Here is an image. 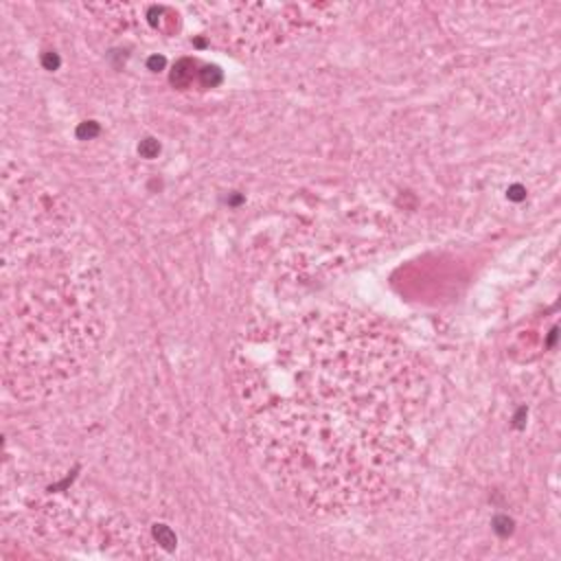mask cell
<instances>
[{"label": "cell", "mask_w": 561, "mask_h": 561, "mask_svg": "<svg viewBox=\"0 0 561 561\" xmlns=\"http://www.w3.org/2000/svg\"><path fill=\"white\" fill-rule=\"evenodd\" d=\"M105 324L99 254L70 202L31 175L4 178L2 381L20 399L70 383Z\"/></svg>", "instance_id": "7a4b0ae2"}, {"label": "cell", "mask_w": 561, "mask_h": 561, "mask_svg": "<svg viewBox=\"0 0 561 561\" xmlns=\"http://www.w3.org/2000/svg\"><path fill=\"white\" fill-rule=\"evenodd\" d=\"M230 379L259 467L320 515L373 506L397 486L430 394L394 331L329 307L252 320Z\"/></svg>", "instance_id": "6da1fadb"}]
</instances>
